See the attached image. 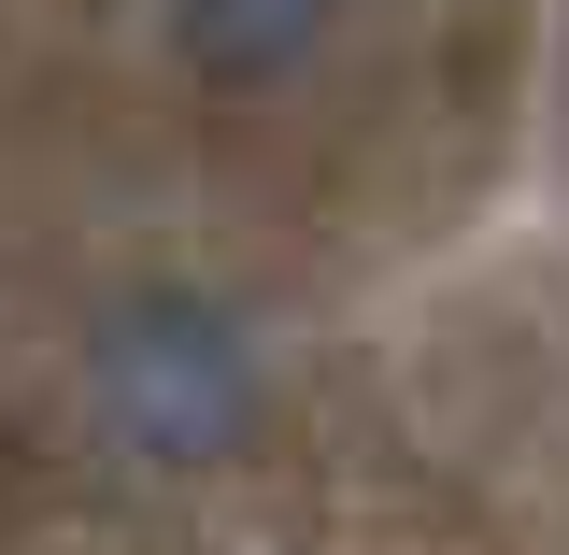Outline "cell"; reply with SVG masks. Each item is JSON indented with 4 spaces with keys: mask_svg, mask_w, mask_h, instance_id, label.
<instances>
[{
    "mask_svg": "<svg viewBox=\"0 0 569 555\" xmlns=\"http://www.w3.org/2000/svg\"><path fill=\"white\" fill-rule=\"evenodd\" d=\"M86 370H100L114 442L171 456V470L228 456V442H242V414H257V356H242V328H228L213 299H186V285L114 299V328H100V356H86Z\"/></svg>",
    "mask_w": 569,
    "mask_h": 555,
    "instance_id": "cell-1",
    "label": "cell"
},
{
    "mask_svg": "<svg viewBox=\"0 0 569 555\" xmlns=\"http://www.w3.org/2000/svg\"><path fill=\"white\" fill-rule=\"evenodd\" d=\"M328 14L342 0H171V43L213 71V86H271L328 43Z\"/></svg>",
    "mask_w": 569,
    "mask_h": 555,
    "instance_id": "cell-2",
    "label": "cell"
}]
</instances>
